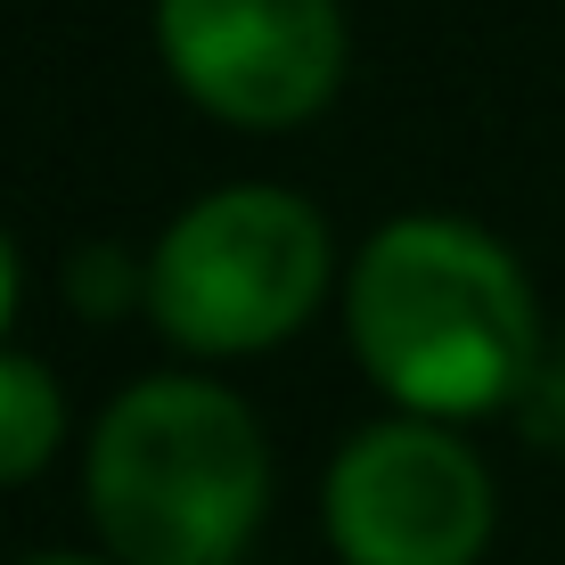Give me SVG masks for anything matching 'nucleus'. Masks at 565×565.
<instances>
[{"label":"nucleus","instance_id":"4","mask_svg":"<svg viewBox=\"0 0 565 565\" xmlns=\"http://www.w3.org/2000/svg\"><path fill=\"white\" fill-rule=\"evenodd\" d=\"M328 533L344 565H476L492 541V476L426 418L369 426L328 467Z\"/></svg>","mask_w":565,"mask_h":565},{"label":"nucleus","instance_id":"6","mask_svg":"<svg viewBox=\"0 0 565 565\" xmlns=\"http://www.w3.org/2000/svg\"><path fill=\"white\" fill-rule=\"evenodd\" d=\"M57 426H66V402H57L50 369L0 353V483H25L57 451Z\"/></svg>","mask_w":565,"mask_h":565},{"label":"nucleus","instance_id":"7","mask_svg":"<svg viewBox=\"0 0 565 565\" xmlns=\"http://www.w3.org/2000/svg\"><path fill=\"white\" fill-rule=\"evenodd\" d=\"M524 426H533V443H565V369L541 361L533 377H524Z\"/></svg>","mask_w":565,"mask_h":565},{"label":"nucleus","instance_id":"9","mask_svg":"<svg viewBox=\"0 0 565 565\" xmlns=\"http://www.w3.org/2000/svg\"><path fill=\"white\" fill-rule=\"evenodd\" d=\"M9 296H17V270H9V246H0V320H9Z\"/></svg>","mask_w":565,"mask_h":565},{"label":"nucleus","instance_id":"10","mask_svg":"<svg viewBox=\"0 0 565 565\" xmlns=\"http://www.w3.org/2000/svg\"><path fill=\"white\" fill-rule=\"evenodd\" d=\"M25 565H99V557H25Z\"/></svg>","mask_w":565,"mask_h":565},{"label":"nucleus","instance_id":"5","mask_svg":"<svg viewBox=\"0 0 565 565\" xmlns=\"http://www.w3.org/2000/svg\"><path fill=\"white\" fill-rule=\"evenodd\" d=\"M156 50L181 90L230 124H303L344 74L337 0H156Z\"/></svg>","mask_w":565,"mask_h":565},{"label":"nucleus","instance_id":"8","mask_svg":"<svg viewBox=\"0 0 565 565\" xmlns=\"http://www.w3.org/2000/svg\"><path fill=\"white\" fill-rule=\"evenodd\" d=\"M124 255H74V303H83V311H99V320H107V311L115 303H124Z\"/></svg>","mask_w":565,"mask_h":565},{"label":"nucleus","instance_id":"1","mask_svg":"<svg viewBox=\"0 0 565 565\" xmlns=\"http://www.w3.org/2000/svg\"><path fill=\"white\" fill-rule=\"evenodd\" d=\"M369 377L418 418L500 411L541 369V320L524 270L476 222L411 213L385 222L353 263L344 296Z\"/></svg>","mask_w":565,"mask_h":565},{"label":"nucleus","instance_id":"2","mask_svg":"<svg viewBox=\"0 0 565 565\" xmlns=\"http://www.w3.org/2000/svg\"><path fill=\"white\" fill-rule=\"evenodd\" d=\"M270 459L230 385L148 377L90 435V516L124 565H230L263 524Z\"/></svg>","mask_w":565,"mask_h":565},{"label":"nucleus","instance_id":"3","mask_svg":"<svg viewBox=\"0 0 565 565\" xmlns=\"http://www.w3.org/2000/svg\"><path fill=\"white\" fill-rule=\"evenodd\" d=\"M328 230L296 189H213L164 230L148 311L189 353H255L320 303Z\"/></svg>","mask_w":565,"mask_h":565}]
</instances>
